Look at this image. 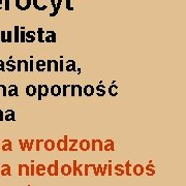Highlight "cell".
<instances>
[{
  "mask_svg": "<svg viewBox=\"0 0 186 186\" xmlns=\"http://www.w3.org/2000/svg\"><path fill=\"white\" fill-rule=\"evenodd\" d=\"M37 100L40 101L43 97H46V96H48V94L50 93V88L48 87V85H37Z\"/></svg>",
  "mask_w": 186,
  "mask_h": 186,
  "instance_id": "1",
  "label": "cell"
},
{
  "mask_svg": "<svg viewBox=\"0 0 186 186\" xmlns=\"http://www.w3.org/2000/svg\"><path fill=\"white\" fill-rule=\"evenodd\" d=\"M59 160L56 159L54 161V163H50L48 167H47V173L50 176H58L59 174Z\"/></svg>",
  "mask_w": 186,
  "mask_h": 186,
  "instance_id": "2",
  "label": "cell"
},
{
  "mask_svg": "<svg viewBox=\"0 0 186 186\" xmlns=\"http://www.w3.org/2000/svg\"><path fill=\"white\" fill-rule=\"evenodd\" d=\"M56 148L58 149L59 151H67V148H68V137L66 135H64L63 139H59L56 143Z\"/></svg>",
  "mask_w": 186,
  "mask_h": 186,
  "instance_id": "3",
  "label": "cell"
},
{
  "mask_svg": "<svg viewBox=\"0 0 186 186\" xmlns=\"http://www.w3.org/2000/svg\"><path fill=\"white\" fill-rule=\"evenodd\" d=\"M32 5V0H16V7L20 10H27Z\"/></svg>",
  "mask_w": 186,
  "mask_h": 186,
  "instance_id": "4",
  "label": "cell"
},
{
  "mask_svg": "<svg viewBox=\"0 0 186 186\" xmlns=\"http://www.w3.org/2000/svg\"><path fill=\"white\" fill-rule=\"evenodd\" d=\"M91 143V150L92 151H104V142L99 139H93L90 141Z\"/></svg>",
  "mask_w": 186,
  "mask_h": 186,
  "instance_id": "5",
  "label": "cell"
},
{
  "mask_svg": "<svg viewBox=\"0 0 186 186\" xmlns=\"http://www.w3.org/2000/svg\"><path fill=\"white\" fill-rule=\"evenodd\" d=\"M47 1L48 0H32V5L37 10H44L48 9V5L46 3Z\"/></svg>",
  "mask_w": 186,
  "mask_h": 186,
  "instance_id": "6",
  "label": "cell"
},
{
  "mask_svg": "<svg viewBox=\"0 0 186 186\" xmlns=\"http://www.w3.org/2000/svg\"><path fill=\"white\" fill-rule=\"evenodd\" d=\"M70 95L72 96H82L83 95V88L81 85H70Z\"/></svg>",
  "mask_w": 186,
  "mask_h": 186,
  "instance_id": "7",
  "label": "cell"
},
{
  "mask_svg": "<svg viewBox=\"0 0 186 186\" xmlns=\"http://www.w3.org/2000/svg\"><path fill=\"white\" fill-rule=\"evenodd\" d=\"M46 37L44 38V43H56V33L54 31H46Z\"/></svg>",
  "mask_w": 186,
  "mask_h": 186,
  "instance_id": "8",
  "label": "cell"
},
{
  "mask_svg": "<svg viewBox=\"0 0 186 186\" xmlns=\"http://www.w3.org/2000/svg\"><path fill=\"white\" fill-rule=\"evenodd\" d=\"M59 172L61 173L63 176H69V175L72 173V167L67 163L62 164V167L59 169Z\"/></svg>",
  "mask_w": 186,
  "mask_h": 186,
  "instance_id": "9",
  "label": "cell"
},
{
  "mask_svg": "<svg viewBox=\"0 0 186 186\" xmlns=\"http://www.w3.org/2000/svg\"><path fill=\"white\" fill-rule=\"evenodd\" d=\"M17 69L21 72L22 69H24L25 72L29 70V63H28L27 60H18L17 62Z\"/></svg>",
  "mask_w": 186,
  "mask_h": 186,
  "instance_id": "10",
  "label": "cell"
},
{
  "mask_svg": "<svg viewBox=\"0 0 186 186\" xmlns=\"http://www.w3.org/2000/svg\"><path fill=\"white\" fill-rule=\"evenodd\" d=\"M154 164L152 163V161H149V163L144 167V173H146L147 176H154L155 175V169H154Z\"/></svg>",
  "mask_w": 186,
  "mask_h": 186,
  "instance_id": "11",
  "label": "cell"
},
{
  "mask_svg": "<svg viewBox=\"0 0 186 186\" xmlns=\"http://www.w3.org/2000/svg\"><path fill=\"white\" fill-rule=\"evenodd\" d=\"M79 148L81 151H88L91 149V143L88 140H82L81 142H79Z\"/></svg>",
  "mask_w": 186,
  "mask_h": 186,
  "instance_id": "12",
  "label": "cell"
},
{
  "mask_svg": "<svg viewBox=\"0 0 186 186\" xmlns=\"http://www.w3.org/2000/svg\"><path fill=\"white\" fill-rule=\"evenodd\" d=\"M36 32L35 31H27V32L25 33V41L26 43H34L35 39H36Z\"/></svg>",
  "mask_w": 186,
  "mask_h": 186,
  "instance_id": "13",
  "label": "cell"
},
{
  "mask_svg": "<svg viewBox=\"0 0 186 186\" xmlns=\"http://www.w3.org/2000/svg\"><path fill=\"white\" fill-rule=\"evenodd\" d=\"M104 151H114L115 150V143L111 139H108L104 142Z\"/></svg>",
  "mask_w": 186,
  "mask_h": 186,
  "instance_id": "14",
  "label": "cell"
},
{
  "mask_svg": "<svg viewBox=\"0 0 186 186\" xmlns=\"http://www.w3.org/2000/svg\"><path fill=\"white\" fill-rule=\"evenodd\" d=\"M94 93H95V89H94V86L92 85H86L85 87L83 88V95L92 96Z\"/></svg>",
  "mask_w": 186,
  "mask_h": 186,
  "instance_id": "15",
  "label": "cell"
},
{
  "mask_svg": "<svg viewBox=\"0 0 186 186\" xmlns=\"http://www.w3.org/2000/svg\"><path fill=\"white\" fill-rule=\"evenodd\" d=\"M132 169V174L135 175V176H142L144 174V167L140 163L135 164Z\"/></svg>",
  "mask_w": 186,
  "mask_h": 186,
  "instance_id": "16",
  "label": "cell"
},
{
  "mask_svg": "<svg viewBox=\"0 0 186 186\" xmlns=\"http://www.w3.org/2000/svg\"><path fill=\"white\" fill-rule=\"evenodd\" d=\"M0 175L1 176H10L12 175V167L9 164H3L0 167Z\"/></svg>",
  "mask_w": 186,
  "mask_h": 186,
  "instance_id": "17",
  "label": "cell"
},
{
  "mask_svg": "<svg viewBox=\"0 0 186 186\" xmlns=\"http://www.w3.org/2000/svg\"><path fill=\"white\" fill-rule=\"evenodd\" d=\"M44 147L47 151H53L56 148V143L53 140H46L44 141Z\"/></svg>",
  "mask_w": 186,
  "mask_h": 186,
  "instance_id": "18",
  "label": "cell"
},
{
  "mask_svg": "<svg viewBox=\"0 0 186 186\" xmlns=\"http://www.w3.org/2000/svg\"><path fill=\"white\" fill-rule=\"evenodd\" d=\"M50 93H51V95H53V96H59L60 94L62 93L61 86H59V85H53L51 88H50Z\"/></svg>",
  "mask_w": 186,
  "mask_h": 186,
  "instance_id": "19",
  "label": "cell"
},
{
  "mask_svg": "<svg viewBox=\"0 0 186 186\" xmlns=\"http://www.w3.org/2000/svg\"><path fill=\"white\" fill-rule=\"evenodd\" d=\"M46 173H47V167L44 164L38 163L37 166L35 167V174L37 175V176H44Z\"/></svg>",
  "mask_w": 186,
  "mask_h": 186,
  "instance_id": "20",
  "label": "cell"
},
{
  "mask_svg": "<svg viewBox=\"0 0 186 186\" xmlns=\"http://www.w3.org/2000/svg\"><path fill=\"white\" fill-rule=\"evenodd\" d=\"M35 68L40 72H44L47 69V61H44V60H37L35 62Z\"/></svg>",
  "mask_w": 186,
  "mask_h": 186,
  "instance_id": "21",
  "label": "cell"
},
{
  "mask_svg": "<svg viewBox=\"0 0 186 186\" xmlns=\"http://www.w3.org/2000/svg\"><path fill=\"white\" fill-rule=\"evenodd\" d=\"M79 144V141L77 139H68V148H67V151H78V149H75V146Z\"/></svg>",
  "mask_w": 186,
  "mask_h": 186,
  "instance_id": "22",
  "label": "cell"
},
{
  "mask_svg": "<svg viewBox=\"0 0 186 186\" xmlns=\"http://www.w3.org/2000/svg\"><path fill=\"white\" fill-rule=\"evenodd\" d=\"M26 94L28 96H34L36 95V92H37V89H36V86L35 85H28L26 87Z\"/></svg>",
  "mask_w": 186,
  "mask_h": 186,
  "instance_id": "23",
  "label": "cell"
},
{
  "mask_svg": "<svg viewBox=\"0 0 186 186\" xmlns=\"http://www.w3.org/2000/svg\"><path fill=\"white\" fill-rule=\"evenodd\" d=\"M114 171H115V174H116V176H122V175L125 174L124 166H122L121 163L116 164V166L114 167Z\"/></svg>",
  "mask_w": 186,
  "mask_h": 186,
  "instance_id": "24",
  "label": "cell"
},
{
  "mask_svg": "<svg viewBox=\"0 0 186 186\" xmlns=\"http://www.w3.org/2000/svg\"><path fill=\"white\" fill-rule=\"evenodd\" d=\"M12 143L10 140H4L2 142V146H1L2 151H12Z\"/></svg>",
  "mask_w": 186,
  "mask_h": 186,
  "instance_id": "25",
  "label": "cell"
},
{
  "mask_svg": "<svg viewBox=\"0 0 186 186\" xmlns=\"http://www.w3.org/2000/svg\"><path fill=\"white\" fill-rule=\"evenodd\" d=\"M66 72H75L77 67H75V60H67V64L64 68Z\"/></svg>",
  "mask_w": 186,
  "mask_h": 186,
  "instance_id": "26",
  "label": "cell"
},
{
  "mask_svg": "<svg viewBox=\"0 0 186 186\" xmlns=\"http://www.w3.org/2000/svg\"><path fill=\"white\" fill-rule=\"evenodd\" d=\"M7 95L9 96H18L19 93H18V87L17 85H10L9 88V91H7Z\"/></svg>",
  "mask_w": 186,
  "mask_h": 186,
  "instance_id": "27",
  "label": "cell"
},
{
  "mask_svg": "<svg viewBox=\"0 0 186 186\" xmlns=\"http://www.w3.org/2000/svg\"><path fill=\"white\" fill-rule=\"evenodd\" d=\"M96 91V95L97 96H104L106 95V89H104V85H97L94 87Z\"/></svg>",
  "mask_w": 186,
  "mask_h": 186,
  "instance_id": "28",
  "label": "cell"
},
{
  "mask_svg": "<svg viewBox=\"0 0 186 186\" xmlns=\"http://www.w3.org/2000/svg\"><path fill=\"white\" fill-rule=\"evenodd\" d=\"M6 121H15L16 118H15V112L12 110H7L5 112V118H4Z\"/></svg>",
  "mask_w": 186,
  "mask_h": 186,
  "instance_id": "29",
  "label": "cell"
},
{
  "mask_svg": "<svg viewBox=\"0 0 186 186\" xmlns=\"http://www.w3.org/2000/svg\"><path fill=\"white\" fill-rule=\"evenodd\" d=\"M108 93L111 96H116L118 94V86L117 85H111L108 89Z\"/></svg>",
  "mask_w": 186,
  "mask_h": 186,
  "instance_id": "30",
  "label": "cell"
},
{
  "mask_svg": "<svg viewBox=\"0 0 186 186\" xmlns=\"http://www.w3.org/2000/svg\"><path fill=\"white\" fill-rule=\"evenodd\" d=\"M44 33H46V31H44V29L41 27H39L37 29V40L39 43H44Z\"/></svg>",
  "mask_w": 186,
  "mask_h": 186,
  "instance_id": "31",
  "label": "cell"
},
{
  "mask_svg": "<svg viewBox=\"0 0 186 186\" xmlns=\"http://www.w3.org/2000/svg\"><path fill=\"white\" fill-rule=\"evenodd\" d=\"M6 66L9 67V68H7V70H9V72H14V70L17 69V66H16L15 60H9V61L6 62Z\"/></svg>",
  "mask_w": 186,
  "mask_h": 186,
  "instance_id": "32",
  "label": "cell"
},
{
  "mask_svg": "<svg viewBox=\"0 0 186 186\" xmlns=\"http://www.w3.org/2000/svg\"><path fill=\"white\" fill-rule=\"evenodd\" d=\"M124 169H125V174H126V176H132V164H130V160H127L125 162Z\"/></svg>",
  "mask_w": 186,
  "mask_h": 186,
  "instance_id": "33",
  "label": "cell"
},
{
  "mask_svg": "<svg viewBox=\"0 0 186 186\" xmlns=\"http://www.w3.org/2000/svg\"><path fill=\"white\" fill-rule=\"evenodd\" d=\"M15 35H14V41L15 43H20L19 34H20V27L19 26H15Z\"/></svg>",
  "mask_w": 186,
  "mask_h": 186,
  "instance_id": "34",
  "label": "cell"
},
{
  "mask_svg": "<svg viewBox=\"0 0 186 186\" xmlns=\"http://www.w3.org/2000/svg\"><path fill=\"white\" fill-rule=\"evenodd\" d=\"M27 142H28V140H21V139H19V144H20V147H21V150L22 151H26Z\"/></svg>",
  "mask_w": 186,
  "mask_h": 186,
  "instance_id": "35",
  "label": "cell"
},
{
  "mask_svg": "<svg viewBox=\"0 0 186 186\" xmlns=\"http://www.w3.org/2000/svg\"><path fill=\"white\" fill-rule=\"evenodd\" d=\"M25 28L24 27H21V32H20V34H19V39H20V41L21 43H25Z\"/></svg>",
  "mask_w": 186,
  "mask_h": 186,
  "instance_id": "36",
  "label": "cell"
},
{
  "mask_svg": "<svg viewBox=\"0 0 186 186\" xmlns=\"http://www.w3.org/2000/svg\"><path fill=\"white\" fill-rule=\"evenodd\" d=\"M22 173H24L25 176H30V167L28 164H23Z\"/></svg>",
  "mask_w": 186,
  "mask_h": 186,
  "instance_id": "37",
  "label": "cell"
},
{
  "mask_svg": "<svg viewBox=\"0 0 186 186\" xmlns=\"http://www.w3.org/2000/svg\"><path fill=\"white\" fill-rule=\"evenodd\" d=\"M50 1H51L52 6H53V9H54V12L50 14V17H51V18L56 17V16H57V12H56V1H55V0H50Z\"/></svg>",
  "mask_w": 186,
  "mask_h": 186,
  "instance_id": "38",
  "label": "cell"
},
{
  "mask_svg": "<svg viewBox=\"0 0 186 186\" xmlns=\"http://www.w3.org/2000/svg\"><path fill=\"white\" fill-rule=\"evenodd\" d=\"M34 142H35V140H30V141H28V142H27V146H26V150H28V151H31V150H32L33 146H34Z\"/></svg>",
  "mask_w": 186,
  "mask_h": 186,
  "instance_id": "39",
  "label": "cell"
},
{
  "mask_svg": "<svg viewBox=\"0 0 186 186\" xmlns=\"http://www.w3.org/2000/svg\"><path fill=\"white\" fill-rule=\"evenodd\" d=\"M77 167H78V160H75L72 161V174L74 175V176H78L77 175Z\"/></svg>",
  "mask_w": 186,
  "mask_h": 186,
  "instance_id": "40",
  "label": "cell"
},
{
  "mask_svg": "<svg viewBox=\"0 0 186 186\" xmlns=\"http://www.w3.org/2000/svg\"><path fill=\"white\" fill-rule=\"evenodd\" d=\"M83 163L81 164H78L77 167V175H79V176H84V173H83Z\"/></svg>",
  "mask_w": 186,
  "mask_h": 186,
  "instance_id": "41",
  "label": "cell"
},
{
  "mask_svg": "<svg viewBox=\"0 0 186 186\" xmlns=\"http://www.w3.org/2000/svg\"><path fill=\"white\" fill-rule=\"evenodd\" d=\"M62 95L63 96H66L67 95V90L70 89V85H62Z\"/></svg>",
  "mask_w": 186,
  "mask_h": 186,
  "instance_id": "42",
  "label": "cell"
},
{
  "mask_svg": "<svg viewBox=\"0 0 186 186\" xmlns=\"http://www.w3.org/2000/svg\"><path fill=\"white\" fill-rule=\"evenodd\" d=\"M0 95H3V96L7 95V90L4 85H0Z\"/></svg>",
  "mask_w": 186,
  "mask_h": 186,
  "instance_id": "43",
  "label": "cell"
},
{
  "mask_svg": "<svg viewBox=\"0 0 186 186\" xmlns=\"http://www.w3.org/2000/svg\"><path fill=\"white\" fill-rule=\"evenodd\" d=\"M34 175H35L34 160H31V166H30V176H34Z\"/></svg>",
  "mask_w": 186,
  "mask_h": 186,
  "instance_id": "44",
  "label": "cell"
},
{
  "mask_svg": "<svg viewBox=\"0 0 186 186\" xmlns=\"http://www.w3.org/2000/svg\"><path fill=\"white\" fill-rule=\"evenodd\" d=\"M43 140H35L34 142V146H35V150L36 151H40V143H43Z\"/></svg>",
  "mask_w": 186,
  "mask_h": 186,
  "instance_id": "45",
  "label": "cell"
},
{
  "mask_svg": "<svg viewBox=\"0 0 186 186\" xmlns=\"http://www.w3.org/2000/svg\"><path fill=\"white\" fill-rule=\"evenodd\" d=\"M12 31H6V43H12Z\"/></svg>",
  "mask_w": 186,
  "mask_h": 186,
  "instance_id": "46",
  "label": "cell"
},
{
  "mask_svg": "<svg viewBox=\"0 0 186 186\" xmlns=\"http://www.w3.org/2000/svg\"><path fill=\"white\" fill-rule=\"evenodd\" d=\"M0 34H1L0 41L1 43H6V31H0Z\"/></svg>",
  "mask_w": 186,
  "mask_h": 186,
  "instance_id": "47",
  "label": "cell"
},
{
  "mask_svg": "<svg viewBox=\"0 0 186 186\" xmlns=\"http://www.w3.org/2000/svg\"><path fill=\"white\" fill-rule=\"evenodd\" d=\"M89 167H91V169L93 170V173H94V175L95 176H98V172H97V166H95V164H93V163H90L89 164Z\"/></svg>",
  "mask_w": 186,
  "mask_h": 186,
  "instance_id": "48",
  "label": "cell"
},
{
  "mask_svg": "<svg viewBox=\"0 0 186 186\" xmlns=\"http://www.w3.org/2000/svg\"><path fill=\"white\" fill-rule=\"evenodd\" d=\"M83 173H84V176H88V174H89V164L87 163H85L83 166Z\"/></svg>",
  "mask_w": 186,
  "mask_h": 186,
  "instance_id": "49",
  "label": "cell"
},
{
  "mask_svg": "<svg viewBox=\"0 0 186 186\" xmlns=\"http://www.w3.org/2000/svg\"><path fill=\"white\" fill-rule=\"evenodd\" d=\"M28 63H29V70L30 72H33V70H34V61L31 59V60H29Z\"/></svg>",
  "mask_w": 186,
  "mask_h": 186,
  "instance_id": "50",
  "label": "cell"
},
{
  "mask_svg": "<svg viewBox=\"0 0 186 186\" xmlns=\"http://www.w3.org/2000/svg\"><path fill=\"white\" fill-rule=\"evenodd\" d=\"M63 70H64V62L61 59L59 61V72H63Z\"/></svg>",
  "mask_w": 186,
  "mask_h": 186,
  "instance_id": "51",
  "label": "cell"
},
{
  "mask_svg": "<svg viewBox=\"0 0 186 186\" xmlns=\"http://www.w3.org/2000/svg\"><path fill=\"white\" fill-rule=\"evenodd\" d=\"M108 175L109 176H112V161L110 160L108 163Z\"/></svg>",
  "mask_w": 186,
  "mask_h": 186,
  "instance_id": "52",
  "label": "cell"
},
{
  "mask_svg": "<svg viewBox=\"0 0 186 186\" xmlns=\"http://www.w3.org/2000/svg\"><path fill=\"white\" fill-rule=\"evenodd\" d=\"M22 170H23V164L19 163V166H18V175H19V176H23Z\"/></svg>",
  "mask_w": 186,
  "mask_h": 186,
  "instance_id": "53",
  "label": "cell"
},
{
  "mask_svg": "<svg viewBox=\"0 0 186 186\" xmlns=\"http://www.w3.org/2000/svg\"><path fill=\"white\" fill-rule=\"evenodd\" d=\"M61 3H62V0H58V1L56 2V12H57V14H58V12H59V9H60Z\"/></svg>",
  "mask_w": 186,
  "mask_h": 186,
  "instance_id": "54",
  "label": "cell"
},
{
  "mask_svg": "<svg viewBox=\"0 0 186 186\" xmlns=\"http://www.w3.org/2000/svg\"><path fill=\"white\" fill-rule=\"evenodd\" d=\"M66 9L67 10H74V7L70 5V0H66Z\"/></svg>",
  "mask_w": 186,
  "mask_h": 186,
  "instance_id": "55",
  "label": "cell"
},
{
  "mask_svg": "<svg viewBox=\"0 0 186 186\" xmlns=\"http://www.w3.org/2000/svg\"><path fill=\"white\" fill-rule=\"evenodd\" d=\"M4 9H5V10H9V0H5Z\"/></svg>",
  "mask_w": 186,
  "mask_h": 186,
  "instance_id": "56",
  "label": "cell"
},
{
  "mask_svg": "<svg viewBox=\"0 0 186 186\" xmlns=\"http://www.w3.org/2000/svg\"><path fill=\"white\" fill-rule=\"evenodd\" d=\"M4 70V62L2 60H0V72H3Z\"/></svg>",
  "mask_w": 186,
  "mask_h": 186,
  "instance_id": "57",
  "label": "cell"
},
{
  "mask_svg": "<svg viewBox=\"0 0 186 186\" xmlns=\"http://www.w3.org/2000/svg\"><path fill=\"white\" fill-rule=\"evenodd\" d=\"M3 119H4V113L2 112L1 110H0V120H1V121H2V120H3Z\"/></svg>",
  "mask_w": 186,
  "mask_h": 186,
  "instance_id": "58",
  "label": "cell"
},
{
  "mask_svg": "<svg viewBox=\"0 0 186 186\" xmlns=\"http://www.w3.org/2000/svg\"><path fill=\"white\" fill-rule=\"evenodd\" d=\"M0 6H2V0H0Z\"/></svg>",
  "mask_w": 186,
  "mask_h": 186,
  "instance_id": "59",
  "label": "cell"
},
{
  "mask_svg": "<svg viewBox=\"0 0 186 186\" xmlns=\"http://www.w3.org/2000/svg\"><path fill=\"white\" fill-rule=\"evenodd\" d=\"M28 186H31V185H28Z\"/></svg>",
  "mask_w": 186,
  "mask_h": 186,
  "instance_id": "60",
  "label": "cell"
}]
</instances>
